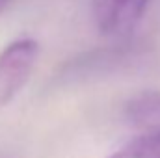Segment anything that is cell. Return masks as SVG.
Returning a JSON list of instances; mask_svg holds the SVG:
<instances>
[{"mask_svg": "<svg viewBox=\"0 0 160 158\" xmlns=\"http://www.w3.org/2000/svg\"><path fill=\"white\" fill-rule=\"evenodd\" d=\"M110 158H160V138L138 132L136 138H132Z\"/></svg>", "mask_w": 160, "mask_h": 158, "instance_id": "277c9868", "label": "cell"}, {"mask_svg": "<svg viewBox=\"0 0 160 158\" xmlns=\"http://www.w3.org/2000/svg\"><path fill=\"white\" fill-rule=\"evenodd\" d=\"M11 2H13V0H0V13H4V11L11 6Z\"/></svg>", "mask_w": 160, "mask_h": 158, "instance_id": "5b68a950", "label": "cell"}, {"mask_svg": "<svg viewBox=\"0 0 160 158\" xmlns=\"http://www.w3.org/2000/svg\"><path fill=\"white\" fill-rule=\"evenodd\" d=\"M149 0H93V19L101 34L125 36L140 22Z\"/></svg>", "mask_w": 160, "mask_h": 158, "instance_id": "7a4b0ae2", "label": "cell"}, {"mask_svg": "<svg viewBox=\"0 0 160 158\" xmlns=\"http://www.w3.org/2000/svg\"><path fill=\"white\" fill-rule=\"evenodd\" d=\"M39 45L32 37L11 41L0 50V110L26 86L36 67Z\"/></svg>", "mask_w": 160, "mask_h": 158, "instance_id": "6da1fadb", "label": "cell"}, {"mask_svg": "<svg viewBox=\"0 0 160 158\" xmlns=\"http://www.w3.org/2000/svg\"><path fill=\"white\" fill-rule=\"evenodd\" d=\"M127 119L140 134L160 138V93L143 91L127 104Z\"/></svg>", "mask_w": 160, "mask_h": 158, "instance_id": "3957f363", "label": "cell"}]
</instances>
